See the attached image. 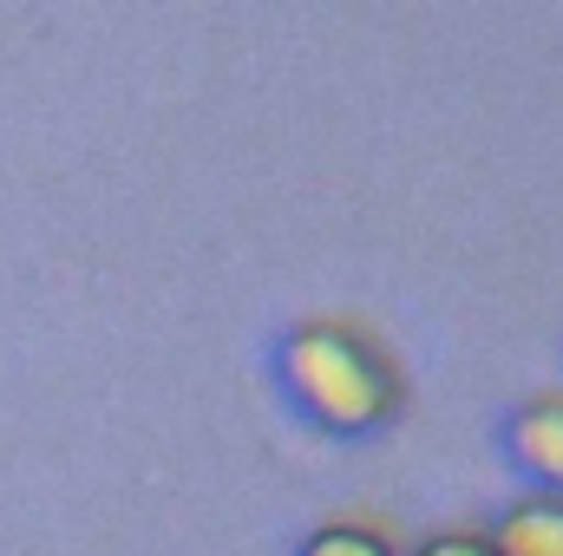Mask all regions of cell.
Instances as JSON below:
<instances>
[{"instance_id":"6da1fadb","label":"cell","mask_w":563,"mask_h":556,"mask_svg":"<svg viewBox=\"0 0 563 556\" xmlns=\"http://www.w3.org/2000/svg\"><path fill=\"white\" fill-rule=\"evenodd\" d=\"M276 380L295 419L314 425L321 438H374L407 407V380H400V360L387 354V341H374L367 327L334 321V314L295 321L282 334Z\"/></svg>"},{"instance_id":"7a4b0ae2","label":"cell","mask_w":563,"mask_h":556,"mask_svg":"<svg viewBox=\"0 0 563 556\" xmlns=\"http://www.w3.org/2000/svg\"><path fill=\"white\" fill-rule=\"evenodd\" d=\"M498 445H505V458L531 478V491L563 498V393H538V400H525L518 413L505 419Z\"/></svg>"},{"instance_id":"3957f363","label":"cell","mask_w":563,"mask_h":556,"mask_svg":"<svg viewBox=\"0 0 563 556\" xmlns=\"http://www.w3.org/2000/svg\"><path fill=\"white\" fill-rule=\"evenodd\" d=\"M485 537L498 556H563V498H551V491L511 498Z\"/></svg>"},{"instance_id":"277c9868","label":"cell","mask_w":563,"mask_h":556,"mask_svg":"<svg viewBox=\"0 0 563 556\" xmlns=\"http://www.w3.org/2000/svg\"><path fill=\"white\" fill-rule=\"evenodd\" d=\"M295 556H400V544L380 524H321L301 537Z\"/></svg>"},{"instance_id":"5b68a950","label":"cell","mask_w":563,"mask_h":556,"mask_svg":"<svg viewBox=\"0 0 563 556\" xmlns=\"http://www.w3.org/2000/svg\"><path fill=\"white\" fill-rule=\"evenodd\" d=\"M400 556H498V551H492L485 531H439V537H426V544H413Z\"/></svg>"}]
</instances>
